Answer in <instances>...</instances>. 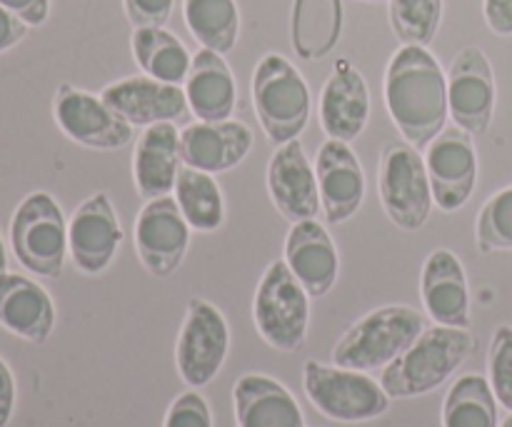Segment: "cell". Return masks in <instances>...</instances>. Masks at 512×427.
I'll list each match as a JSON object with an SVG mask.
<instances>
[{"instance_id":"6da1fadb","label":"cell","mask_w":512,"mask_h":427,"mask_svg":"<svg viewBox=\"0 0 512 427\" xmlns=\"http://www.w3.org/2000/svg\"><path fill=\"white\" fill-rule=\"evenodd\" d=\"M385 105L405 143L428 148L450 115L448 75L423 45H403L385 70Z\"/></svg>"},{"instance_id":"7a4b0ae2","label":"cell","mask_w":512,"mask_h":427,"mask_svg":"<svg viewBox=\"0 0 512 427\" xmlns=\"http://www.w3.org/2000/svg\"><path fill=\"white\" fill-rule=\"evenodd\" d=\"M473 350L475 340L468 328L435 325V328L423 330V335L398 360L383 368L380 385L390 395V400L428 395L445 380H450V375L458 373Z\"/></svg>"},{"instance_id":"3957f363","label":"cell","mask_w":512,"mask_h":427,"mask_svg":"<svg viewBox=\"0 0 512 427\" xmlns=\"http://www.w3.org/2000/svg\"><path fill=\"white\" fill-rule=\"evenodd\" d=\"M425 318L408 305H385L350 325L333 348V365L370 370L388 368L423 335Z\"/></svg>"},{"instance_id":"277c9868","label":"cell","mask_w":512,"mask_h":427,"mask_svg":"<svg viewBox=\"0 0 512 427\" xmlns=\"http://www.w3.org/2000/svg\"><path fill=\"white\" fill-rule=\"evenodd\" d=\"M253 105L273 145L298 140L310 120V88L288 58L268 53L253 75Z\"/></svg>"},{"instance_id":"5b68a950","label":"cell","mask_w":512,"mask_h":427,"mask_svg":"<svg viewBox=\"0 0 512 427\" xmlns=\"http://www.w3.org/2000/svg\"><path fill=\"white\" fill-rule=\"evenodd\" d=\"M10 248L18 263L38 278H60L68 255V223L50 193H30L10 220Z\"/></svg>"},{"instance_id":"8992f818","label":"cell","mask_w":512,"mask_h":427,"mask_svg":"<svg viewBox=\"0 0 512 427\" xmlns=\"http://www.w3.org/2000/svg\"><path fill=\"white\" fill-rule=\"evenodd\" d=\"M255 328L270 348L298 353L308 338L310 295L285 260L265 268L253 303Z\"/></svg>"},{"instance_id":"52a82bcc","label":"cell","mask_w":512,"mask_h":427,"mask_svg":"<svg viewBox=\"0 0 512 427\" xmlns=\"http://www.w3.org/2000/svg\"><path fill=\"white\" fill-rule=\"evenodd\" d=\"M303 388L318 413L335 423H370L388 413L390 395L378 380L360 370L308 360Z\"/></svg>"},{"instance_id":"ba28073f","label":"cell","mask_w":512,"mask_h":427,"mask_svg":"<svg viewBox=\"0 0 512 427\" xmlns=\"http://www.w3.org/2000/svg\"><path fill=\"white\" fill-rule=\"evenodd\" d=\"M378 185L380 200L393 225L415 233L428 223L435 198L428 165L415 145L398 143V140L385 143L380 155Z\"/></svg>"},{"instance_id":"9c48e42d","label":"cell","mask_w":512,"mask_h":427,"mask_svg":"<svg viewBox=\"0 0 512 427\" xmlns=\"http://www.w3.org/2000/svg\"><path fill=\"white\" fill-rule=\"evenodd\" d=\"M228 350L230 328L225 315L208 300H190L175 348V363L183 383L193 390L213 383L215 375L223 370Z\"/></svg>"},{"instance_id":"30bf717a","label":"cell","mask_w":512,"mask_h":427,"mask_svg":"<svg viewBox=\"0 0 512 427\" xmlns=\"http://www.w3.org/2000/svg\"><path fill=\"white\" fill-rule=\"evenodd\" d=\"M53 115L58 128L78 145L95 150H118L133 140V125L115 113L103 98L63 83L55 93Z\"/></svg>"},{"instance_id":"8fae6325","label":"cell","mask_w":512,"mask_h":427,"mask_svg":"<svg viewBox=\"0 0 512 427\" xmlns=\"http://www.w3.org/2000/svg\"><path fill=\"white\" fill-rule=\"evenodd\" d=\"M190 225L178 208V200H148L135 220V253L155 278H168L183 265L190 245Z\"/></svg>"},{"instance_id":"7c38bea8","label":"cell","mask_w":512,"mask_h":427,"mask_svg":"<svg viewBox=\"0 0 512 427\" xmlns=\"http://www.w3.org/2000/svg\"><path fill=\"white\" fill-rule=\"evenodd\" d=\"M495 88L493 65L475 45L460 50L448 70V105L455 125L470 135H485L493 123Z\"/></svg>"},{"instance_id":"4fadbf2b","label":"cell","mask_w":512,"mask_h":427,"mask_svg":"<svg viewBox=\"0 0 512 427\" xmlns=\"http://www.w3.org/2000/svg\"><path fill=\"white\" fill-rule=\"evenodd\" d=\"M430 188L435 205L445 213L463 208L478 183V155H475L473 135L468 130L445 128L425 153Z\"/></svg>"},{"instance_id":"5bb4252c","label":"cell","mask_w":512,"mask_h":427,"mask_svg":"<svg viewBox=\"0 0 512 427\" xmlns=\"http://www.w3.org/2000/svg\"><path fill=\"white\" fill-rule=\"evenodd\" d=\"M123 243L118 213L105 193H95L75 210L68 223V253L75 268L85 275L108 270Z\"/></svg>"},{"instance_id":"9a60e30c","label":"cell","mask_w":512,"mask_h":427,"mask_svg":"<svg viewBox=\"0 0 512 427\" xmlns=\"http://www.w3.org/2000/svg\"><path fill=\"white\" fill-rule=\"evenodd\" d=\"M268 190L275 208L293 225L318 218V210H323L318 175L300 140H290L275 150L268 165Z\"/></svg>"},{"instance_id":"2e32d148","label":"cell","mask_w":512,"mask_h":427,"mask_svg":"<svg viewBox=\"0 0 512 427\" xmlns=\"http://www.w3.org/2000/svg\"><path fill=\"white\" fill-rule=\"evenodd\" d=\"M315 175L325 220L340 225L353 218L365 200V173L353 148L343 140L328 138L318 150Z\"/></svg>"},{"instance_id":"e0dca14e","label":"cell","mask_w":512,"mask_h":427,"mask_svg":"<svg viewBox=\"0 0 512 427\" xmlns=\"http://www.w3.org/2000/svg\"><path fill=\"white\" fill-rule=\"evenodd\" d=\"M100 98L130 125H145V128L155 123H178L188 118L190 110L180 85L160 83L150 75H133L110 83Z\"/></svg>"},{"instance_id":"ac0fdd59","label":"cell","mask_w":512,"mask_h":427,"mask_svg":"<svg viewBox=\"0 0 512 427\" xmlns=\"http://www.w3.org/2000/svg\"><path fill=\"white\" fill-rule=\"evenodd\" d=\"M253 148V130L238 120L198 123L180 130V160L203 173H228L243 163Z\"/></svg>"},{"instance_id":"d6986e66","label":"cell","mask_w":512,"mask_h":427,"mask_svg":"<svg viewBox=\"0 0 512 427\" xmlns=\"http://www.w3.org/2000/svg\"><path fill=\"white\" fill-rule=\"evenodd\" d=\"M370 118V90L350 60H338L320 95V123L328 138L353 143Z\"/></svg>"},{"instance_id":"ffe728a7","label":"cell","mask_w":512,"mask_h":427,"mask_svg":"<svg viewBox=\"0 0 512 427\" xmlns=\"http://www.w3.org/2000/svg\"><path fill=\"white\" fill-rule=\"evenodd\" d=\"M285 263L310 298H325L340 273L338 250L318 220H303L290 228L285 240Z\"/></svg>"},{"instance_id":"44dd1931","label":"cell","mask_w":512,"mask_h":427,"mask_svg":"<svg viewBox=\"0 0 512 427\" xmlns=\"http://www.w3.org/2000/svg\"><path fill=\"white\" fill-rule=\"evenodd\" d=\"M420 295L430 318L448 328L470 325V290L463 263L450 250H435L420 275Z\"/></svg>"},{"instance_id":"7402d4cb","label":"cell","mask_w":512,"mask_h":427,"mask_svg":"<svg viewBox=\"0 0 512 427\" xmlns=\"http://www.w3.org/2000/svg\"><path fill=\"white\" fill-rule=\"evenodd\" d=\"M0 325L8 333L43 345L53 335L55 305L43 285L18 273H0Z\"/></svg>"},{"instance_id":"603a6c76","label":"cell","mask_w":512,"mask_h":427,"mask_svg":"<svg viewBox=\"0 0 512 427\" xmlns=\"http://www.w3.org/2000/svg\"><path fill=\"white\" fill-rule=\"evenodd\" d=\"M180 163V133L175 123L148 125L133 155V178L140 198L155 200L170 195V190H175Z\"/></svg>"},{"instance_id":"cb8c5ba5","label":"cell","mask_w":512,"mask_h":427,"mask_svg":"<svg viewBox=\"0 0 512 427\" xmlns=\"http://www.w3.org/2000/svg\"><path fill=\"white\" fill-rule=\"evenodd\" d=\"M233 405L238 427H305L298 400L268 375H243L233 388Z\"/></svg>"},{"instance_id":"d4e9b609","label":"cell","mask_w":512,"mask_h":427,"mask_svg":"<svg viewBox=\"0 0 512 427\" xmlns=\"http://www.w3.org/2000/svg\"><path fill=\"white\" fill-rule=\"evenodd\" d=\"M185 98L190 113L203 123H220L230 120L238 100V88L230 65L215 50H198L190 63L188 80H185Z\"/></svg>"},{"instance_id":"484cf974","label":"cell","mask_w":512,"mask_h":427,"mask_svg":"<svg viewBox=\"0 0 512 427\" xmlns=\"http://www.w3.org/2000/svg\"><path fill=\"white\" fill-rule=\"evenodd\" d=\"M343 35V0H295L290 40L303 60L333 53Z\"/></svg>"},{"instance_id":"4316f807","label":"cell","mask_w":512,"mask_h":427,"mask_svg":"<svg viewBox=\"0 0 512 427\" xmlns=\"http://www.w3.org/2000/svg\"><path fill=\"white\" fill-rule=\"evenodd\" d=\"M130 45L135 63L145 75L170 85H183L188 80L193 58L188 48L165 28H135Z\"/></svg>"},{"instance_id":"83f0119b","label":"cell","mask_w":512,"mask_h":427,"mask_svg":"<svg viewBox=\"0 0 512 427\" xmlns=\"http://www.w3.org/2000/svg\"><path fill=\"white\" fill-rule=\"evenodd\" d=\"M175 200L188 220V225L198 233H213L225 220V200L213 175L195 168H180L175 180Z\"/></svg>"},{"instance_id":"f1b7e54d","label":"cell","mask_w":512,"mask_h":427,"mask_svg":"<svg viewBox=\"0 0 512 427\" xmlns=\"http://www.w3.org/2000/svg\"><path fill=\"white\" fill-rule=\"evenodd\" d=\"M183 15L203 48L225 55L238 43L240 13L235 0H183Z\"/></svg>"},{"instance_id":"f546056e","label":"cell","mask_w":512,"mask_h":427,"mask_svg":"<svg viewBox=\"0 0 512 427\" xmlns=\"http://www.w3.org/2000/svg\"><path fill=\"white\" fill-rule=\"evenodd\" d=\"M443 427H498V398L483 375L455 380L443 403Z\"/></svg>"},{"instance_id":"4dcf8cb0","label":"cell","mask_w":512,"mask_h":427,"mask_svg":"<svg viewBox=\"0 0 512 427\" xmlns=\"http://www.w3.org/2000/svg\"><path fill=\"white\" fill-rule=\"evenodd\" d=\"M443 23V0H390V25L403 45L428 48Z\"/></svg>"},{"instance_id":"1f68e13d","label":"cell","mask_w":512,"mask_h":427,"mask_svg":"<svg viewBox=\"0 0 512 427\" xmlns=\"http://www.w3.org/2000/svg\"><path fill=\"white\" fill-rule=\"evenodd\" d=\"M478 250L483 255L512 250V185L498 190L478 215Z\"/></svg>"},{"instance_id":"d6a6232c","label":"cell","mask_w":512,"mask_h":427,"mask_svg":"<svg viewBox=\"0 0 512 427\" xmlns=\"http://www.w3.org/2000/svg\"><path fill=\"white\" fill-rule=\"evenodd\" d=\"M488 380L498 405L512 413V328L500 325L493 335L488 355Z\"/></svg>"},{"instance_id":"836d02e7","label":"cell","mask_w":512,"mask_h":427,"mask_svg":"<svg viewBox=\"0 0 512 427\" xmlns=\"http://www.w3.org/2000/svg\"><path fill=\"white\" fill-rule=\"evenodd\" d=\"M163 427H213V413H210L208 400L193 388L178 395L165 413Z\"/></svg>"},{"instance_id":"e575fe53","label":"cell","mask_w":512,"mask_h":427,"mask_svg":"<svg viewBox=\"0 0 512 427\" xmlns=\"http://www.w3.org/2000/svg\"><path fill=\"white\" fill-rule=\"evenodd\" d=\"M125 15L135 28H165L175 0H123Z\"/></svg>"},{"instance_id":"d590c367","label":"cell","mask_w":512,"mask_h":427,"mask_svg":"<svg viewBox=\"0 0 512 427\" xmlns=\"http://www.w3.org/2000/svg\"><path fill=\"white\" fill-rule=\"evenodd\" d=\"M0 5L13 15H18L30 28L43 25L50 15V0H0Z\"/></svg>"},{"instance_id":"8d00e7d4","label":"cell","mask_w":512,"mask_h":427,"mask_svg":"<svg viewBox=\"0 0 512 427\" xmlns=\"http://www.w3.org/2000/svg\"><path fill=\"white\" fill-rule=\"evenodd\" d=\"M483 13L495 35H512V0H483Z\"/></svg>"},{"instance_id":"74e56055","label":"cell","mask_w":512,"mask_h":427,"mask_svg":"<svg viewBox=\"0 0 512 427\" xmlns=\"http://www.w3.org/2000/svg\"><path fill=\"white\" fill-rule=\"evenodd\" d=\"M28 28L30 25H25L18 15L0 5V53H8L10 48H15L28 35Z\"/></svg>"},{"instance_id":"f35d334b","label":"cell","mask_w":512,"mask_h":427,"mask_svg":"<svg viewBox=\"0 0 512 427\" xmlns=\"http://www.w3.org/2000/svg\"><path fill=\"white\" fill-rule=\"evenodd\" d=\"M15 410V378L8 363L0 358V427H8Z\"/></svg>"},{"instance_id":"ab89813d","label":"cell","mask_w":512,"mask_h":427,"mask_svg":"<svg viewBox=\"0 0 512 427\" xmlns=\"http://www.w3.org/2000/svg\"><path fill=\"white\" fill-rule=\"evenodd\" d=\"M5 270H8V250H5L3 238H0V273H5Z\"/></svg>"},{"instance_id":"60d3db41","label":"cell","mask_w":512,"mask_h":427,"mask_svg":"<svg viewBox=\"0 0 512 427\" xmlns=\"http://www.w3.org/2000/svg\"><path fill=\"white\" fill-rule=\"evenodd\" d=\"M500 427H512V413H510V418H508V420H505V423H503V425H500Z\"/></svg>"},{"instance_id":"b9f144b4","label":"cell","mask_w":512,"mask_h":427,"mask_svg":"<svg viewBox=\"0 0 512 427\" xmlns=\"http://www.w3.org/2000/svg\"><path fill=\"white\" fill-rule=\"evenodd\" d=\"M365 3H383V0H365Z\"/></svg>"}]
</instances>
